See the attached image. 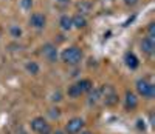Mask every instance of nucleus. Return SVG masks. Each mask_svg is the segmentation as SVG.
Masks as SVG:
<instances>
[{"mask_svg":"<svg viewBox=\"0 0 155 134\" xmlns=\"http://www.w3.org/2000/svg\"><path fill=\"white\" fill-rule=\"evenodd\" d=\"M82 59H84V52L79 46H68L61 52V60L70 66H78L82 62Z\"/></svg>","mask_w":155,"mask_h":134,"instance_id":"nucleus-1","label":"nucleus"},{"mask_svg":"<svg viewBox=\"0 0 155 134\" xmlns=\"http://www.w3.org/2000/svg\"><path fill=\"white\" fill-rule=\"evenodd\" d=\"M93 88V82L90 79H81L78 80V82H74L73 85L68 86L67 89V96L70 99H79L81 96L87 94V92Z\"/></svg>","mask_w":155,"mask_h":134,"instance_id":"nucleus-2","label":"nucleus"},{"mask_svg":"<svg viewBox=\"0 0 155 134\" xmlns=\"http://www.w3.org/2000/svg\"><path fill=\"white\" fill-rule=\"evenodd\" d=\"M99 94H101V102L104 103L107 108H113V106H116L120 102L118 91H116L115 86H112V85H102L99 88Z\"/></svg>","mask_w":155,"mask_h":134,"instance_id":"nucleus-3","label":"nucleus"},{"mask_svg":"<svg viewBox=\"0 0 155 134\" xmlns=\"http://www.w3.org/2000/svg\"><path fill=\"white\" fill-rule=\"evenodd\" d=\"M135 89H137L138 97H143V99H147V100H152L155 97V85L144 77L138 79L135 82Z\"/></svg>","mask_w":155,"mask_h":134,"instance_id":"nucleus-4","label":"nucleus"},{"mask_svg":"<svg viewBox=\"0 0 155 134\" xmlns=\"http://www.w3.org/2000/svg\"><path fill=\"white\" fill-rule=\"evenodd\" d=\"M30 126H31V131L36 132V134H47V132H51V125L48 123V120H47L44 116H36L34 119H31Z\"/></svg>","mask_w":155,"mask_h":134,"instance_id":"nucleus-5","label":"nucleus"},{"mask_svg":"<svg viewBox=\"0 0 155 134\" xmlns=\"http://www.w3.org/2000/svg\"><path fill=\"white\" fill-rule=\"evenodd\" d=\"M85 126V120L84 117H71L67 120V123L64 125V131H65V134H79Z\"/></svg>","mask_w":155,"mask_h":134,"instance_id":"nucleus-6","label":"nucleus"},{"mask_svg":"<svg viewBox=\"0 0 155 134\" xmlns=\"http://www.w3.org/2000/svg\"><path fill=\"white\" fill-rule=\"evenodd\" d=\"M41 49H42V51H41L42 56H44V59H45L47 62H50V63L58 62L59 52H58V46H56L54 43H45Z\"/></svg>","mask_w":155,"mask_h":134,"instance_id":"nucleus-7","label":"nucleus"},{"mask_svg":"<svg viewBox=\"0 0 155 134\" xmlns=\"http://www.w3.org/2000/svg\"><path fill=\"white\" fill-rule=\"evenodd\" d=\"M138 103H140V99L137 96V92L127 89L126 94H124V110L127 113H132L138 108Z\"/></svg>","mask_w":155,"mask_h":134,"instance_id":"nucleus-8","label":"nucleus"},{"mask_svg":"<svg viewBox=\"0 0 155 134\" xmlns=\"http://www.w3.org/2000/svg\"><path fill=\"white\" fill-rule=\"evenodd\" d=\"M140 48H141V52L143 54H146L147 57L153 56V52H155V39L153 37H143L141 39V42H140Z\"/></svg>","mask_w":155,"mask_h":134,"instance_id":"nucleus-9","label":"nucleus"},{"mask_svg":"<svg viewBox=\"0 0 155 134\" xmlns=\"http://www.w3.org/2000/svg\"><path fill=\"white\" fill-rule=\"evenodd\" d=\"M30 25L36 30H44L47 26V17L42 12H33L31 17H30Z\"/></svg>","mask_w":155,"mask_h":134,"instance_id":"nucleus-10","label":"nucleus"},{"mask_svg":"<svg viewBox=\"0 0 155 134\" xmlns=\"http://www.w3.org/2000/svg\"><path fill=\"white\" fill-rule=\"evenodd\" d=\"M124 65L127 66L130 71H135L140 66V59L137 57V54L134 51H127L124 54Z\"/></svg>","mask_w":155,"mask_h":134,"instance_id":"nucleus-11","label":"nucleus"},{"mask_svg":"<svg viewBox=\"0 0 155 134\" xmlns=\"http://www.w3.org/2000/svg\"><path fill=\"white\" fill-rule=\"evenodd\" d=\"M71 23H73V28L76 30H84L87 26V19L84 14H74L71 17Z\"/></svg>","mask_w":155,"mask_h":134,"instance_id":"nucleus-12","label":"nucleus"},{"mask_svg":"<svg viewBox=\"0 0 155 134\" xmlns=\"http://www.w3.org/2000/svg\"><path fill=\"white\" fill-rule=\"evenodd\" d=\"M59 26H61V30H62V31H70V30H73L71 17L67 16V14H64V16L59 19Z\"/></svg>","mask_w":155,"mask_h":134,"instance_id":"nucleus-13","label":"nucleus"},{"mask_svg":"<svg viewBox=\"0 0 155 134\" xmlns=\"http://www.w3.org/2000/svg\"><path fill=\"white\" fill-rule=\"evenodd\" d=\"M88 103L90 105H96L98 102H101V94H99V88H92L88 92Z\"/></svg>","mask_w":155,"mask_h":134,"instance_id":"nucleus-14","label":"nucleus"},{"mask_svg":"<svg viewBox=\"0 0 155 134\" xmlns=\"http://www.w3.org/2000/svg\"><path fill=\"white\" fill-rule=\"evenodd\" d=\"M25 70H27V73L31 74V76H37L39 73H41V66H39L37 62H27Z\"/></svg>","mask_w":155,"mask_h":134,"instance_id":"nucleus-15","label":"nucleus"},{"mask_svg":"<svg viewBox=\"0 0 155 134\" xmlns=\"http://www.w3.org/2000/svg\"><path fill=\"white\" fill-rule=\"evenodd\" d=\"M9 34H11L12 39H20L22 37V30L19 28L17 25H14V26H11V28H9Z\"/></svg>","mask_w":155,"mask_h":134,"instance_id":"nucleus-16","label":"nucleus"},{"mask_svg":"<svg viewBox=\"0 0 155 134\" xmlns=\"http://www.w3.org/2000/svg\"><path fill=\"white\" fill-rule=\"evenodd\" d=\"M61 114H62V111L58 108V106H53V108H50L48 110V116L53 119V120H56V119H59L61 117Z\"/></svg>","mask_w":155,"mask_h":134,"instance_id":"nucleus-17","label":"nucleus"},{"mask_svg":"<svg viewBox=\"0 0 155 134\" xmlns=\"http://www.w3.org/2000/svg\"><path fill=\"white\" fill-rule=\"evenodd\" d=\"M33 5H34L33 0H20V8L25 9V11H31Z\"/></svg>","mask_w":155,"mask_h":134,"instance_id":"nucleus-18","label":"nucleus"},{"mask_svg":"<svg viewBox=\"0 0 155 134\" xmlns=\"http://www.w3.org/2000/svg\"><path fill=\"white\" fill-rule=\"evenodd\" d=\"M147 36L155 39V22H150L147 25Z\"/></svg>","mask_w":155,"mask_h":134,"instance_id":"nucleus-19","label":"nucleus"},{"mask_svg":"<svg viewBox=\"0 0 155 134\" xmlns=\"http://www.w3.org/2000/svg\"><path fill=\"white\" fill-rule=\"evenodd\" d=\"M123 2H124V5H126V6L134 8V6H137V5H138L140 0H123Z\"/></svg>","mask_w":155,"mask_h":134,"instance_id":"nucleus-20","label":"nucleus"},{"mask_svg":"<svg viewBox=\"0 0 155 134\" xmlns=\"http://www.w3.org/2000/svg\"><path fill=\"white\" fill-rule=\"evenodd\" d=\"M144 123H146V122H144L143 119H138V120H137V126H138V129H143V131H144V129H146V125H144Z\"/></svg>","mask_w":155,"mask_h":134,"instance_id":"nucleus-21","label":"nucleus"},{"mask_svg":"<svg viewBox=\"0 0 155 134\" xmlns=\"http://www.w3.org/2000/svg\"><path fill=\"white\" fill-rule=\"evenodd\" d=\"M51 100H53L54 103H56V102H61V100H62V94H61V92L58 91L56 94H53V99H51Z\"/></svg>","mask_w":155,"mask_h":134,"instance_id":"nucleus-22","label":"nucleus"},{"mask_svg":"<svg viewBox=\"0 0 155 134\" xmlns=\"http://www.w3.org/2000/svg\"><path fill=\"white\" fill-rule=\"evenodd\" d=\"M51 134H65L64 129H56V131H51Z\"/></svg>","mask_w":155,"mask_h":134,"instance_id":"nucleus-23","label":"nucleus"},{"mask_svg":"<svg viewBox=\"0 0 155 134\" xmlns=\"http://www.w3.org/2000/svg\"><path fill=\"white\" fill-rule=\"evenodd\" d=\"M79 134H95V132H93V131H88V129H82Z\"/></svg>","mask_w":155,"mask_h":134,"instance_id":"nucleus-24","label":"nucleus"}]
</instances>
